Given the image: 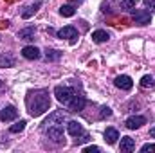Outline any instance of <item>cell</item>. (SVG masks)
Masks as SVG:
<instances>
[{"instance_id": "16", "label": "cell", "mask_w": 155, "mask_h": 153, "mask_svg": "<svg viewBox=\"0 0 155 153\" xmlns=\"http://www.w3.org/2000/svg\"><path fill=\"white\" fill-rule=\"evenodd\" d=\"M61 50H58V49H47L45 50V60L47 61H58L60 58H61Z\"/></svg>"}, {"instance_id": "6", "label": "cell", "mask_w": 155, "mask_h": 153, "mask_svg": "<svg viewBox=\"0 0 155 153\" xmlns=\"http://www.w3.org/2000/svg\"><path fill=\"white\" fill-rule=\"evenodd\" d=\"M67 132H69V135L71 137H81V135H85V130H83V124L81 122H78V121H67Z\"/></svg>"}, {"instance_id": "24", "label": "cell", "mask_w": 155, "mask_h": 153, "mask_svg": "<svg viewBox=\"0 0 155 153\" xmlns=\"http://www.w3.org/2000/svg\"><path fill=\"white\" fill-rule=\"evenodd\" d=\"M141 153H155V144H144L143 148H141Z\"/></svg>"}, {"instance_id": "2", "label": "cell", "mask_w": 155, "mask_h": 153, "mask_svg": "<svg viewBox=\"0 0 155 153\" xmlns=\"http://www.w3.org/2000/svg\"><path fill=\"white\" fill-rule=\"evenodd\" d=\"M25 105H27V110L33 117H40L43 115L49 108H51V97H49V92L45 88H36V90H31L25 97Z\"/></svg>"}, {"instance_id": "14", "label": "cell", "mask_w": 155, "mask_h": 153, "mask_svg": "<svg viewBox=\"0 0 155 153\" xmlns=\"http://www.w3.org/2000/svg\"><path fill=\"white\" fill-rule=\"evenodd\" d=\"M108 38H110V34L107 31H103V29H97V31L92 33V40L96 43H105V41H108Z\"/></svg>"}, {"instance_id": "9", "label": "cell", "mask_w": 155, "mask_h": 153, "mask_svg": "<svg viewBox=\"0 0 155 153\" xmlns=\"http://www.w3.org/2000/svg\"><path fill=\"white\" fill-rule=\"evenodd\" d=\"M114 83H116L117 88H121V90H132V86H134V81H132V77L126 76V74H121V76H117L114 79Z\"/></svg>"}, {"instance_id": "12", "label": "cell", "mask_w": 155, "mask_h": 153, "mask_svg": "<svg viewBox=\"0 0 155 153\" xmlns=\"http://www.w3.org/2000/svg\"><path fill=\"white\" fill-rule=\"evenodd\" d=\"M40 5H41V0H36L35 4H31V5H27L24 11H22V18H31L36 11L40 9Z\"/></svg>"}, {"instance_id": "15", "label": "cell", "mask_w": 155, "mask_h": 153, "mask_svg": "<svg viewBox=\"0 0 155 153\" xmlns=\"http://www.w3.org/2000/svg\"><path fill=\"white\" fill-rule=\"evenodd\" d=\"M35 33H36V29H35V27H25V29H20V31H18V38L29 41V40L35 38Z\"/></svg>"}, {"instance_id": "13", "label": "cell", "mask_w": 155, "mask_h": 153, "mask_svg": "<svg viewBox=\"0 0 155 153\" xmlns=\"http://www.w3.org/2000/svg\"><path fill=\"white\" fill-rule=\"evenodd\" d=\"M117 139H119V132H117L116 128H107L105 130V141H107V144H116Z\"/></svg>"}, {"instance_id": "22", "label": "cell", "mask_w": 155, "mask_h": 153, "mask_svg": "<svg viewBox=\"0 0 155 153\" xmlns=\"http://www.w3.org/2000/svg\"><path fill=\"white\" fill-rule=\"evenodd\" d=\"M112 115V110L108 108V106H101V112H99V119H107V117H110Z\"/></svg>"}, {"instance_id": "25", "label": "cell", "mask_w": 155, "mask_h": 153, "mask_svg": "<svg viewBox=\"0 0 155 153\" xmlns=\"http://www.w3.org/2000/svg\"><path fill=\"white\" fill-rule=\"evenodd\" d=\"M99 151H101L99 146H87V148H83V153H99Z\"/></svg>"}, {"instance_id": "4", "label": "cell", "mask_w": 155, "mask_h": 153, "mask_svg": "<svg viewBox=\"0 0 155 153\" xmlns=\"http://www.w3.org/2000/svg\"><path fill=\"white\" fill-rule=\"evenodd\" d=\"M130 13H132V16H134L137 25H148L152 22V13L146 11V9H135L134 7V9H130Z\"/></svg>"}, {"instance_id": "1", "label": "cell", "mask_w": 155, "mask_h": 153, "mask_svg": "<svg viewBox=\"0 0 155 153\" xmlns=\"http://www.w3.org/2000/svg\"><path fill=\"white\" fill-rule=\"evenodd\" d=\"M54 96L56 99L67 106L71 112H81L87 105V99L81 92H78L74 86H67V85H58L54 88Z\"/></svg>"}, {"instance_id": "8", "label": "cell", "mask_w": 155, "mask_h": 153, "mask_svg": "<svg viewBox=\"0 0 155 153\" xmlns=\"http://www.w3.org/2000/svg\"><path fill=\"white\" fill-rule=\"evenodd\" d=\"M143 124H146V117H143V115H132V117H128V119L124 121V126H126L128 130H137V128H141Z\"/></svg>"}, {"instance_id": "18", "label": "cell", "mask_w": 155, "mask_h": 153, "mask_svg": "<svg viewBox=\"0 0 155 153\" xmlns=\"http://www.w3.org/2000/svg\"><path fill=\"white\" fill-rule=\"evenodd\" d=\"M74 13H76V9H74L72 5H61V7H60V15H61V16L71 18V16H74Z\"/></svg>"}, {"instance_id": "20", "label": "cell", "mask_w": 155, "mask_h": 153, "mask_svg": "<svg viewBox=\"0 0 155 153\" xmlns=\"http://www.w3.org/2000/svg\"><path fill=\"white\" fill-rule=\"evenodd\" d=\"M141 86H143V88H152V86H155V77L153 76H143Z\"/></svg>"}, {"instance_id": "28", "label": "cell", "mask_w": 155, "mask_h": 153, "mask_svg": "<svg viewBox=\"0 0 155 153\" xmlns=\"http://www.w3.org/2000/svg\"><path fill=\"white\" fill-rule=\"evenodd\" d=\"M2 90H4V83L0 81V92H2Z\"/></svg>"}, {"instance_id": "27", "label": "cell", "mask_w": 155, "mask_h": 153, "mask_svg": "<svg viewBox=\"0 0 155 153\" xmlns=\"http://www.w3.org/2000/svg\"><path fill=\"white\" fill-rule=\"evenodd\" d=\"M150 135H152V137H153V139H155V126H153V128H152V130H150Z\"/></svg>"}, {"instance_id": "19", "label": "cell", "mask_w": 155, "mask_h": 153, "mask_svg": "<svg viewBox=\"0 0 155 153\" xmlns=\"http://www.w3.org/2000/svg\"><path fill=\"white\" fill-rule=\"evenodd\" d=\"M25 124H27V122H25V121L22 119V121L15 122V124H13V126L9 128V132H11V133H20V132H24V130H25Z\"/></svg>"}, {"instance_id": "17", "label": "cell", "mask_w": 155, "mask_h": 153, "mask_svg": "<svg viewBox=\"0 0 155 153\" xmlns=\"http://www.w3.org/2000/svg\"><path fill=\"white\" fill-rule=\"evenodd\" d=\"M4 67H15V58L11 54H2L0 56V69Z\"/></svg>"}, {"instance_id": "23", "label": "cell", "mask_w": 155, "mask_h": 153, "mask_svg": "<svg viewBox=\"0 0 155 153\" xmlns=\"http://www.w3.org/2000/svg\"><path fill=\"white\" fill-rule=\"evenodd\" d=\"M135 4H137V0H123V9H134L135 7Z\"/></svg>"}, {"instance_id": "11", "label": "cell", "mask_w": 155, "mask_h": 153, "mask_svg": "<svg viewBox=\"0 0 155 153\" xmlns=\"http://www.w3.org/2000/svg\"><path fill=\"white\" fill-rule=\"evenodd\" d=\"M119 150L123 153H130L135 150V141L132 139V137H121V144H119Z\"/></svg>"}, {"instance_id": "5", "label": "cell", "mask_w": 155, "mask_h": 153, "mask_svg": "<svg viewBox=\"0 0 155 153\" xmlns=\"http://www.w3.org/2000/svg\"><path fill=\"white\" fill-rule=\"evenodd\" d=\"M56 36L61 38V40H69L71 43H74L78 38V31H76V27H72V25H65V27H61L56 33Z\"/></svg>"}, {"instance_id": "26", "label": "cell", "mask_w": 155, "mask_h": 153, "mask_svg": "<svg viewBox=\"0 0 155 153\" xmlns=\"http://www.w3.org/2000/svg\"><path fill=\"white\" fill-rule=\"evenodd\" d=\"M88 139H90V137H88V135L85 133V135H81V137H78V139L74 141V142H76V144H83V142H87Z\"/></svg>"}, {"instance_id": "7", "label": "cell", "mask_w": 155, "mask_h": 153, "mask_svg": "<svg viewBox=\"0 0 155 153\" xmlns=\"http://www.w3.org/2000/svg\"><path fill=\"white\" fill-rule=\"evenodd\" d=\"M16 117H18V110H16L13 105H9V106H5V108H2V110H0V121H2V122L15 121Z\"/></svg>"}, {"instance_id": "21", "label": "cell", "mask_w": 155, "mask_h": 153, "mask_svg": "<svg viewBox=\"0 0 155 153\" xmlns=\"http://www.w3.org/2000/svg\"><path fill=\"white\" fill-rule=\"evenodd\" d=\"M143 4H144L146 11H150V13L153 15L155 13V0H143Z\"/></svg>"}, {"instance_id": "3", "label": "cell", "mask_w": 155, "mask_h": 153, "mask_svg": "<svg viewBox=\"0 0 155 153\" xmlns=\"http://www.w3.org/2000/svg\"><path fill=\"white\" fill-rule=\"evenodd\" d=\"M41 130L45 132V135L56 142V144H65V133H63V124H45L41 126Z\"/></svg>"}, {"instance_id": "10", "label": "cell", "mask_w": 155, "mask_h": 153, "mask_svg": "<svg viewBox=\"0 0 155 153\" xmlns=\"http://www.w3.org/2000/svg\"><path fill=\"white\" fill-rule=\"evenodd\" d=\"M22 56L25 60H38L40 56H41V52H40L38 47H35V45H25L22 49Z\"/></svg>"}]
</instances>
